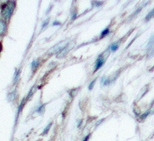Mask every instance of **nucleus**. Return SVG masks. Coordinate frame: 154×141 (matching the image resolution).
Listing matches in <instances>:
<instances>
[{"instance_id": "5", "label": "nucleus", "mask_w": 154, "mask_h": 141, "mask_svg": "<svg viewBox=\"0 0 154 141\" xmlns=\"http://www.w3.org/2000/svg\"><path fill=\"white\" fill-rule=\"evenodd\" d=\"M51 125H52V122H50L48 124V125L45 128V130H43L42 134H41V135H46L47 134L49 133V131H50V129L51 128Z\"/></svg>"}, {"instance_id": "13", "label": "nucleus", "mask_w": 154, "mask_h": 141, "mask_svg": "<svg viewBox=\"0 0 154 141\" xmlns=\"http://www.w3.org/2000/svg\"><path fill=\"white\" fill-rule=\"evenodd\" d=\"M44 108H45V105L43 104V105H41V106L38 108V110H37V111H38V112H41V111H42L43 110H44Z\"/></svg>"}, {"instance_id": "9", "label": "nucleus", "mask_w": 154, "mask_h": 141, "mask_svg": "<svg viewBox=\"0 0 154 141\" xmlns=\"http://www.w3.org/2000/svg\"><path fill=\"white\" fill-rule=\"evenodd\" d=\"M19 74H20V69H19L18 71H16L15 73V76H14V84H16V83H17V81L19 80Z\"/></svg>"}, {"instance_id": "8", "label": "nucleus", "mask_w": 154, "mask_h": 141, "mask_svg": "<svg viewBox=\"0 0 154 141\" xmlns=\"http://www.w3.org/2000/svg\"><path fill=\"white\" fill-rule=\"evenodd\" d=\"M118 47H119V44H118L117 43H115V44H113L110 47V50H111V51H112V52H114V51H116V50L118 49Z\"/></svg>"}, {"instance_id": "16", "label": "nucleus", "mask_w": 154, "mask_h": 141, "mask_svg": "<svg viewBox=\"0 0 154 141\" xmlns=\"http://www.w3.org/2000/svg\"><path fill=\"white\" fill-rule=\"evenodd\" d=\"M1 50H2V44H1V43H0V52H1Z\"/></svg>"}, {"instance_id": "15", "label": "nucleus", "mask_w": 154, "mask_h": 141, "mask_svg": "<svg viewBox=\"0 0 154 141\" xmlns=\"http://www.w3.org/2000/svg\"><path fill=\"white\" fill-rule=\"evenodd\" d=\"M77 17V14H76V12H75V13H74L73 14V15H72V19H75V18H76Z\"/></svg>"}, {"instance_id": "10", "label": "nucleus", "mask_w": 154, "mask_h": 141, "mask_svg": "<svg viewBox=\"0 0 154 141\" xmlns=\"http://www.w3.org/2000/svg\"><path fill=\"white\" fill-rule=\"evenodd\" d=\"M95 83H96V80H93L92 82L90 84V85H89V89H90V90H91V89H92L93 87H94V85H95Z\"/></svg>"}, {"instance_id": "7", "label": "nucleus", "mask_w": 154, "mask_h": 141, "mask_svg": "<svg viewBox=\"0 0 154 141\" xmlns=\"http://www.w3.org/2000/svg\"><path fill=\"white\" fill-rule=\"evenodd\" d=\"M109 33H110V28H105L104 30L101 32V34H100V38H103L105 36H106Z\"/></svg>"}, {"instance_id": "14", "label": "nucleus", "mask_w": 154, "mask_h": 141, "mask_svg": "<svg viewBox=\"0 0 154 141\" xmlns=\"http://www.w3.org/2000/svg\"><path fill=\"white\" fill-rule=\"evenodd\" d=\"M60 24H61V23H60V22H59V21H54V23H53V25H60Z\"/></svg>"}, {"instance_id": "6", "label": "nucleus", "mask_w": 154, "mask_h": 141, "mask_svg": "<svg viewBox=\"0 0 154 141\" xmlns=\"http://www.w3.org/2000/svg\"><path fill=\"white\" fill-rule=\"evenodd\" d=\"M153 17H154V8L152 10H151V11L148 13V14L146 15L145 20H146V21H148V20H150V19H152V18H153Z\"/></svg>"}, {"instance_id": "12", "label": "nucleus", "mask_w": 154, "mask_h": 141, "mask_svg": "<svg viewBox=\"0 0 154 141\" xmlns=\"http://www.w3.org/2000/svg\"><path fill=\"white\" fill-rule=\"evenodd\" d=\"M90 137H91V134H87L86 136H85L84 139H83V140L82 141H88L89 139H90Z\"/></svg>"}, {"instance_id": "3", "label": "nucleus", "mask_w": 154, "mask_h": 141, "mask_svg": "<svg viewBox=\"0 0 154 141\" xmlns=\"http://www.w3.org/2000/svg\"><path fill=\"white\" fill-rule=\"evenodd\" d=\"M6 31H7V23L4 20L0 19V36H3L6 33Z\"/></svg>"}, {"instance_id": "2", "label": "nucleus", "mask_w": 154, "mask_h": 141, "mask_svg": "<svg viewBox=\"0 0 154 141\" xmlns=\"http://www.w3.org/2000/svg\"><path fill=\"white\" fill-rule=\"evenodd\" d=\"M105 64V59L102 58V55H99L96 61V65H95V71H97L100 67Z\"/></svg>"}, {"instance_id": "1", "label": "nucleus", "mask_w": 154, "mask_h": 141, "mask_svg": "<svg viewBox=\"0 0 154 141\" xmlns=\"http://www.w3.org/2000/svg\"><path fill=\"white\" fill-rule=\"evenodd\" d=\"M16 4L14 1H8L3 5L1 9V15L4 18V20L8 21L11 18L13 13L14 11Z\"/></svg>"}, {"instance_id": "4", "label": "nucleus", "mask_w": 154, "mask_h": 141, "mask_svg": "<svg viewBox=\"0 0 154 141\" xmlns=\"http://www.w3.org/2000/svg\"><path fill=\"white\" fill-rule=\"evenodd\" d=\"M38 64H39V59H35L31 63V69H32L33 72H35V70L38 67Z\"/></svg>"}, {"instance_id": "11", "label": "nucleus", "mask_w": 154, "mask_h": 141, "mask_svg": "<svg viewBox=\"0 0 154 141\" xmlns=\"http://www.w3.org/2000/svg\"><path fill=\"white\" fill-rule=\"evenodd\" d=\"M48 23H49V19H46L45 21V23L42 24V29H45L46 26L48 25Z\"/></svg>"}]
</instances>
